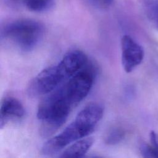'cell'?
Wrapping results in <instances>:
<instances>
[{"mask_svg": "<svg viewBox=\"0 0 158 158\" xmlns=\"http://www.w3.org/2000/svg\"><path fill=\"white\" fill-rule=\"evenodd\" d=\"M86 61L81 51H69L57 65L43 69L31 80L27 88L28 94L31 97L48 94L81 70Z\"/></svg>", "mask_w": 158, "mask_h": 158, "instance_id": "cell-1", "label": "cell"}, {"mask_svg": "<svg viewBox=\"0 0 158 158\" xmlns=\"http://www.w3.org/2000/svg\"><path fill=\"white\" fill-rule=\"evenodd\" d=\"M148 15L158 29V0L149 2L148 8Z\"/></svg>", "mask_w": 158, "mask_h": 158, "instance_id": "cell-9", "label": "cell"}, {"mask_svg": "<svg viewBox=\"0 0 158 158\" xmlns=\"http://www.w3.org/2000/svg\"><path fill=\"white\" fill-rule=\"evenodd\" d=\"M44 33V28L40 22L32 19H20L6 25L1 36L21 51L28 52L39 44Z\"/></svg>", "mask_w": 158, "mask_h": 158, "instance_id": "cell-3", "label": "cell"}, {"mask_svg": "<svg viewBox=\"0 0 158 158\" xmlns=\"http://www.w3.org/2000/svg\"><path fill=\"white\" fill-rule=\"evenodd\" d=\"M149 137L151 145L158 149V134L154 131H151L149 134Z\"/></svg>", "mask_w": 158, "mask_h": 158, "instance_id": "cell-12", "label": "cell"}, {"mask_svg": "<svg viewBox=\"0 0 158 158\" xmlns=\"http://www.w3.org/2000/svg\"><path fill=\"white\" fill-rule=\"evenodd\" d=\"M122 64L127 73L131 72L144 58V50L130 36L124 35L121 39Z\"/></svg>", "mask_w": 158, "mask_h": 158, "instance_id": "cell-4", "label": "cell"}, {"mask_svg": "<svg viewBox=\"0 0 158 158\" xmlns=\"http://www.w3.org/2000/svg\"><path fill=\"white\" fill-rule=\"evenodd\" d=\"M125 131L118 127L110 129L106 134L104 141L108 145H115L120 143L125 137Z\"/></svg>", "mask_w": 158, "mask_h": 158, "instance_id": "cell-8", "label": "cell"}, {"mask_svg": "<svg viewBox=\"0 0 158 158\" xmlns=\"http://www.w3.org/2000/svg\"><path fill=\"white\" fill-rule=\"evenodd\" d=\"M93 6L97 7L104 8L109 6L113 2V0H88Z\"/></svg>", "mask_w": 158, "mask_h": 158, "instance_id": "cell-11", "label": "cell"}, {"mask_svg": "<svg viewBox=\"0 0 158 158\" xmlns=\"http://www.w3.org/2000/svg\"><path fill=\"white\" fill-rule=\"evenodd\" d=\"M103 114L104 108L101 104L97 102L88 104L62 131L43 144L41 153L44 156L54 155L74 141L88 136L94 131Z\"/></svg>", "mask_w": 158, "mask_h": 158, "instance_id": "cell-2", "label": "cell"}, {"mask_svg": "<svg viewBox=\"0 0 158 158\" xmlns=\"http://www.w3.org/2000/svg\"><path fill=\"white\" fill-rule=\"evenodd\" d=\"M139 151L144 157L158 158V149L151 144L149 145L145 143H141L139 146Z\"/></svg>", "mask_w": 158, "mask_h": 158, "instance_id": "cell-10", "label": "cell"}, {"mask_svg": "<svg viewBox=\"0 0 158 158\" xmlns=\"http://www.w3.org/2000/svg\"><path fill=\"white\" fill-rule=\"evenodd\" d=\"M94 143V139L91 136H86L77 140L63 150L59 156L62 158L82 157L88 152Z\"/></svg>", "mask_w": 158, "mask_h": 158, "instance_id": "cell-6", "label": "cell"}, {"mask_svg": "<svg viewBox=\"0 0 158 158\" xmlns=\"http://www.w3.org/2000/svg\"><path fill=\"white\" fill-rule=\"evenodd\" d=\"M25 113V108L19 99L11 96H5L1 101L0 107L1 128L12 120L22 118Z\"/></svg>", "mask_w": 158, "mask_h": 158, "instance_id": "cell-5", "label": "cell"}, {"mask_svg": "<svg viewBox=\"0 0 158 158\" xmlns=\"http://www.w3.org/2000/svg\"><path fill=\"white\" fill-rule=\"evenodd\" d=\"M26 7L33 12H43L51 8L53 0H22Z\"/></svg>", "mask_w": 158, "mask_h": 158, "instance_id": "cell-7", "label": "cell"}]
</instances>
